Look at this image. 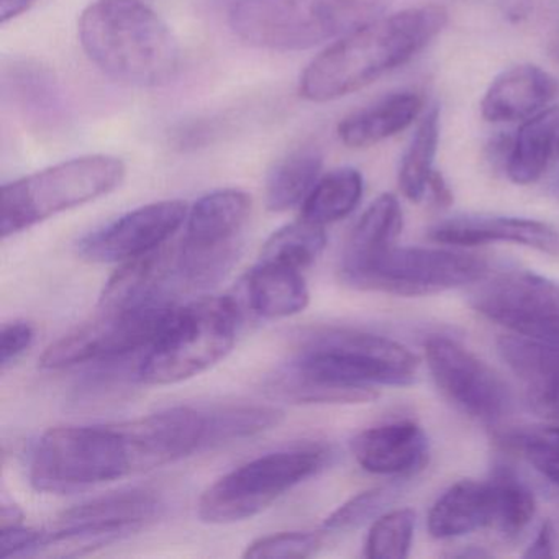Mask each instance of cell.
Segmentation results:
<instances>
[{
	"label": "cell",
	"mask_w": 559,
	"mask_h": 559,
	"mask_svg": "<svg viewBox=\"0 0 559 559\" xmlns=\"http://www.w3.org/2000/svg\"><path fill=\"white\" fill-rule=\"evenodd\" d=\"M448 24L443 5H420L382 15L333 41L313 58L299 81L310 103L342 99L414 60Z\"/></svg>",
	"instance_id": "6da1fadb"
},
{
	"label": "cell",
	"mask_w": 559,
	"mask_h": 559,
	"mask_svg": "<svg viewBox=\"0 0 559 559\" xmlns=\"http://www.w3.org/2000/svg\"><path fill=\"white\" fill-rule=\"evenodd\" d=\"M81 47L117 83L159 87L181 67L178 38L145 0H96L78 22Z\"/></svg>",
	"instance_id": "7a4b0ae2"
},
{
	"label": "cell",
	"mask_w": 559,
	"mask_h": 559,
	"mask_svg": "<svg viewBox=\"0 0 559 559\" xmlns=\"http://www.w3.org/2000/svg\"><path fill=\"white\" fill-rule=\"evenodd\" d=\"M391 0H235L231 32L251 47L302 51L382 17Z\"/></svg>",
	"instance_id": "3957f363"
},
{
	"label": "cell",
	"mask_w": 559,
	"mask_h": 559,
	"mask_svg": "<svg viewBox=\"0 0 559 559\" xmlns=\"http://www.w3.org/2000/svg\"><path fill=\"white\" fill-rule=\"evenodd\" d=\"M238 322L240 312L228 297H204L178 307L143 355L136 379L146 385H169L202 374L231 352Z\"/></svg>",
	"instance_id": "277c9868"
},
{
	"label": "cell",
	"mask_w": 559,
	"mask_h": 559,
	"mask_svg": "<svg viewBox=\"0 0 559 559\" xmlns=\"http://www.w3.org/2000/svg\"><path fill=\"white\" fill-rule=\"evenodd\" d=\"M127 168L122 159L90 155L41 169L2 188V238L14 237L61 212L116 191Z\"/></svg>",
	"instance_id": "5b68a950"
},
{
	"label": "cell",
	"mask_w": 559,
	"mask_h": 559,
	"mask_svg": "<svg viewBox=\"0 0 559 559\" xmlns=\"http://www.w3.org/2000/svg\"><path fill=\"white\" fill-rule=\"evenodd\" d=\"M329 381L352 388L414 384L420 358L404 343L356 329L313 330L293 359Z\"/></svg>",
	"instance_id": "8992f818"
},
{
	"label": "cell",
	"mask_w": 559,
	"mask_h": 559,
	"mask_svg": "<svg viewBox=\"0 0 559 559\" xmlns=\"http://www.w3.org/2000/svg\"><path fill=\"white\" fill-rule=\"evenodd\" d=\"M133 474L119 425L45 431L31 461V483L48 493H73Z\"/></svg>",
	"instance_id": "52a82bcc"
},
{
	"label": "cell",
	"mask_w": 559,
	"mask_h": 559,
	"mask_svg": "<svg viewBox=\"0 0 559 559\" xmlns=\"http://www.w3.org/2000/svg\"><path fill=\"white\" fill-rule=\"evenodd\" d=\"M325 448L264 454L215 480L198 503L199 519L212 525L243 522L316 476L329 461Z\"/></svg>",
	"instance_id": "ba28073f"
},
{
	"label": "cell",
	"mask_w": 559,
	"mask_h": 559,
	"mask_svg": "<svg viewBox=\"0 0 559 559\" xmlns=\"http://www.w3.org/2000/svg\"><path fill=\"white\" fill-rule=\"evenodd\" d=\"M489 274L479 254L433 247H392L342 281L353 289L399 297L433 296L469 286Z\"/></svg>",
	"instance_id": "9c48e42d"
},
{
	"label": "cell",
	"mask_w": 559,
	"mask_h": 559,
	"mask_svg": "<svg viewBox=\"0 0 559 559\" xmlns=\"http://www.w3.org/2000/svg\"><path fill=\"white\" fill-rule=\"evenodd\" d=\"M250 212V195L238 189L202 195L189 211L185 238L176 251L179 283L194 289L221 283L240 257Z\"/></svg>",
	"instance_id": "30bf717a"
},
{
	"label": "cell",
	"mask_w": 559,
	"mask_h": 559,
	"mask_svg": "<svg viewBox=\"0 0 559 559\" xmlns=\"http://www.w3.org/2000/svg\"><path fill=\"white\" fill-rule=\"evenodd\" d=\"M175 302L106 310L48 346L41 368L60 371L90 362H114L146 349L175 317Z\"/></svg>",
	"instance_id": "8fae6325"
},
{
	"label": "cell",
	"mask_w": 559,
	"mask_h": 559,
	"mask_svg": "<svg viewBox=\"0 0 559 559\" xmlns=\"http://www.w3.org/2000/svg\"><path fill=\"white\" fill-rule=\"evenodd\" d=\"M469 306L510 333L559 343V281L526 270L487 274L473 284Z\"/></svg>",
	"instance_id": "7c38bea8"
},
{
	"label": "cell",
	"mask_w": 559,
	"mask_h": 559,
	"mask_svg": "<svg viewBox=\"0 0 559 559\" xmlns=\"http://www.w3.org/2000/svg\"><path fill=\"white\" fill-rule=\"evenodd\" d=\"M424 352L435 385L457 411L483 424H499L512 412L506 379L457 340L430 335Z\"/></svg>",
	"instance_id": "4fadbf2b"
},
{
	"label": "cell",
	"mask_w": 559,
	"mask_h": 559,
	"mask_svg": "<svg viewBox=\"0 0 559 559\" xmlns=\"http://www.w3.org/2000/svg\"><path fill=\"white\" fill-rule=\"evenodd\" d=\"M188 214L182 201L143 205L84 237L78 243V254L99 264L133 260L162 248L186 224Z\"/></svg>",
	"instance_id": "5bb4252c"
},
{
	"label": "cell",
	"mask_w": 559,
	"mask_h": 559,
	"mask_svg": "<svg viewBox=\"0 0 559 559\" xmlns=\"http://www.w3.org/2000/svg\"><path fill=\"white\" fill-rule=\"evenodd\" d=\"M117 425L129 447L133 474L176 463L204 450L205 412L199 408H166Z\"/></svg>",
	"instance_id": "9a60e30c"
},
{
	"label": "cell",
	"mask_w": 559,
	"mask_h": 559,
	"mask_svg": "<svg viewBox=\"0 0 559 559\" xmlns=\"http://www.w3.org/2000/svg\"><path fill=\"white\" fill-rule=\"evenodd\" d=\"M352 453L368 473L407 479L427 467L430 443L420 425L399 420L356 435Z\"/></svg>",
	"instance_id": "2e32d148"
},
{
	"label": "cell",
	"mask_w": 559,
	"mask_h": 559,
	"mask_svg": "<svg viewBox=\"0 0 559 559\" xmlns=\"http://www.w3.org/2000/svg\"><path fill=\"white\" fill-rule=\"evenodd\" d=\"M430 240L454 248L513 243L559 257V234L545 222L532 218L463 215L440 222L428 230Z\"/></svg>",
	"instance_id": "e0dca14e"
},
{
	"label": "cell",
	"mask_w": 559,
	"mask_h": 559,
	"mask_svg": "<svg viewBox=\"0 0 559 559\" xmlns=\"http://www.w3.org/2000/svg\"><path fill=\"white\" fill-rule=\"evenodd\" d=\"M559 83L535 64H519L496 78L480 100V114L490 123L525 122L558 99Z\"/></svg>",
	"instance_id": "ac0fdd59"
},
{
	"label": "cell",
	"mask_w": 559,
	"mask_h": 559,
	"mask_svg": "<svg viewBox=\"0 0 559 559\" xmlns=\"http://www.w3.org/2000/svg\"><path fill=\"white\" fill-rule=\"evenodd\" d=\"M176 253L163 245L158 250L126 261L110 277L100 296V309L120 310L173 302L171 283H178Z\"/></svg>",
	"instance_id": "d6986e66"
},
{
	"label": "cell",
	"mask_w": 559,
	"mask_h": 559,
	"mask_svg": "<svg viewBox=\"0 0 559 559\" xmlns=\"http://www.w3.org/2000/svg\"><path fill=\"white\" fill-rule=\"evenodd\" d=\"M493 516L489 479H461L451 484L428 512V533L437 539L460 538L490 530Z\"/></svg>",
	"instance_id": "ffe728a7"
},
{
	"label": "cell",
	"mask_w": 559,
	"mask_h": 559,
	"mask_svg": "<svg viewBox=\"0 0 559 559\" xmlns=\"http://www.w3.org/2000/svg\"><path fill=\"white\" fill-rule=\"evenodd\" d=\"M421 109L424 99L418 94H392L343 119L338 126L340 140L348 148H369L407 130Z\"/></svg>",
	"instance_id": "44dd1931"
},
{
	"label": "cell",
	"mask_w": 559,
	"mask_h": 559,
	"mask_svg": "<svg viewBox=\"0 0 559 559\" xmlns=\"http://www.w3.org/2000/svg\"><path fill=\"white\" fill-rule=\"evenodd\" d=\"M248 304L263 319H286L304 312L310 302L302 271L261 261L247 276Z\"/></svg>",
	"instance_id": "7402d4cb"
},
{
	"label": "cell",
	"mask_w": 559,
	"mask_h": 559,
	"mask_svg": "<svg viewBox=\"0 0 559 559\" xmlns=\"http://www.w3.org/2000/svg\"><path fill=\"white\" fill-rule=\"evenodd\" d=\"M556 155H559V107H549L516 130L506 163L507 176L515 185H533L545 175Z\"/></svg>",
	"instance_id": "603a6c76"
},
{
	"label": "cell",
	"mask_w": 559,
	"mask_h": 559,
	"mask_svg": "<svg viewBox=\"0 0 559 559\" xmlns=\"http://www.w3.org/2000/svg\"><path fill=\"white\" fill-rule=\"evenodd\" d=\"M404 227L401 202L392 194H382L366 209L346 240L340 274L352 273L382 251L394 247Z\"/></svg>",
	"instance_id": "cb8c5ba5"
},
{
	"label": "cell",
	"mask_w": 559,
	"mask_h": 559,
	"mask_svg": "<svg viewBox=\"0 0 559 559\" xmlns=\"http://www.w3.org/2000/svg\"><path fill=\"white\" fill-rule=\"evenodd\" d=\"M497 352L526 385L530 401L559 389V343L509 332L497 340Z\"/></svg>",
	"instance_id": "d4e9b609"
},
{
	"label": "cell",
	"mask_w": 559,
	"mask_h": 559,
	"mask_svg": "<svg viewBox=\"0 0 559 559\" xmlns=\"http://www.w3.org/2000/svg\"><path fill=\"white\" fill-rule=\"evenodd\" d=\"M267 389L277 399L293 404H368L379 397L378 389L338 384L294 361L271 376Z\"/></svg>",
	"instance_id": "484cf974"
},
{
	"label": "cell",
	"mask_w": 559,
	"mask_h": 559,
	"mask_svg": "<svg viewBox=\"0 0 559 559\" xmlns=\"http://www.w3.org/2000/svg\"><path fill=\"white\" fill-rule=\"evenodd\" d=\"M159 512V500L145 490L110 493L83 506L67 510L57 526L93 523V525L123 526L140 532Z\"/></svg>",
	"instance_id": "4316f807"
},
{
	"label": "cell",
	"mask_w": 559,
	"mask_h": 559,
	"mask_svg": "<svg viewBox=\"0 0 559 559\" xmlns=\"http://www.w3.org/2000/svg\"><path fill=\"white\" fill-rule=\"evenodd\" d=\"M323 156L316 146H300L287 153L266 178V205L271 212H286L304 204L316 188Z\"/></svg>",
	"instance_id": "83f0119b"
},
{
	"label": "cell",
	"mask_w": 559,
	"mask_h": 559,
	"mask_svg": "<svg viewBox=\"0 0 559 559\" xmlns=\"http://www.w3.org/2000/svg\"><path fill=\"white\" fill-rule=\"evenodd\" d=\"M489 484L493 500L490 530L506 542L515 543L535 519V493L503 463H497L490 471Z\"/></svg>",
	"instance_id": "f1b7e54d"
},
{
	"label": "cell",
	"mask_w": 559,
	"mask_h": 559,
	"mask_svg": "<svg viewBox=\"0 0 559 559\" xmlns=\"http://www.w3.org/2000/svg\"><path fill=\"white\" fill-rule=\"evenodd\" d=\"M365 181L355 168H340L322 176L302 204V218L312 224H335L361 202Z\"/></svg>",
	"instance_id": "f546056e"
},
{
	"label": "cell",
	"mask_w": 559,
	"mask_h": 559,
	"mask_svg": "<svg viewBox=\"0 0 559 559\" xmlns=\"http://www.w3.org/2000/svg\"><path fill=\"white\" fill-rule=\"evenodd\" d=\"M205 412L204 450L258 437L280 427L284 412L266 405H228Z\"/></svg>",
	"instance_id": "4dcf8cb0"
},
{
	"label": "cell",
	"mask_w": 559,
	"mask_h": 559,
	"mask_svg": "<svg viewBox=\"0 0 559 559\" xmlns=\"http://www.w3.org/2000/svg\"><path fill=\"white\" fill-rule=\"evenodd\" d=\"M440 142V110H428L420 120L411 145L399 169V188L411 202H420L427 195L428 181L433 169L435 156Z\"/></svg>",
	"instance_id": "1f68e13d"
},
{
	"label": "cell",
	"mask_w": 559,
	"mask_h": 559,
	"mask_svg": "<svg viewBox=\"0 0 559 559\" xmlns=\"http://www.w3.org/2000/svg\"><path fill=\"white\" fill-rule=\"evenodd\" d=\"M499 441L559 492V425L516 427Z\"/></svg>",
	"instance_id": "d6a6232c"
},
{
	"label": "cell",
	"mask_w": 559,
	"mask_h": 559,
	"mask_svg": "<svg viewBox=\"0 0 559 559\" xmlns=\"http://www.w3.org/2000/svg\"><path fill=\"white\" fill-rule=\"evenodd\" d=\"M325 245V227L300 217V221L286 225L271 235L261 251L260 260L286 264L302 271L319 260Z\"/></svg>",
	"instance_id": "836d02e7"
},
{
	"label": "cell",
	"mask_w": 559,
	"mask_h": 559,
	"mask_svg": "<svg viewBox=\"0 0 559 559\" xmlns=\"http://www.w3.org/2000/svg\"><path fill=\"white\" fill-rule=\"evenodd\" d=\"M417 515L412 509H394L379 515L369 528L365 555L369 559H404L411 555Z\"/></svg>",
	"instance_id": "e575fe53"
},
{
	"label": "cell",
	"mask_w": 559,
	"mask_h": 559,
	"mask_svg": "<svg viewBox=\"0 0 559 559\" xmlns=\"http://www.w3.org/2000/svg\"><path fill=\"white\" fill-rule=\"evenodd\" d=\"M401 489L397 486L372 487L346 500L323 523L326 532L346 533L361 528L366 523L374 522L379 515L388 512L395 502Z\"/></svg>",
	"instance_id": "d590c367"
},
{
	"label": "cell",
	"mask_w": 559,
	"mask_h": 559,
	"mask_svg": "<svg viewBox=\"0 0 559 559\" xmlns=\"http://www.w3.org/2000/svg\"><path fill=\"white\" fill-rule=\"evenodd\" d=\"M322 543L319 533H276L254 539L243 556L251 559H304L317 555Z\"/></svg>",
	"instance_id": "8d00e7d4"
},
{
	"label": "cell",
	"mask_w": 559,
	"mask_h": 559,
	"mask_svg": "<svg viewBox=\"0 0 559 559\" xmlns=\"http://www.w3.org/2000/svg\"><path fill=\"white\" fill-rule=\"evenodd\" d=\"M47 538V532L25 528L19 525L4 526L0 532V556L14 558V556H35Z\"/></svg>",
	"instance_id": "74e56055"
},
{
	"label": "cell",
	"mask_w": 559,
	"mask_h": 559,
	"mask_svg": "<svg viewBox=\"0 0 559 559\" xmlns=\"http://www.w3.org/2000/svg\"><path fill=\"white\" fill-rule=\"evenodd\" d=\"M35 330L25 320L5 323L0 332V365L8 369L9 365L17 361L34 343Z\"/></svg>",
	"instance_id": "f35d334b"
},
{
	"label": "cell",
	"mask_w": 559,
	"mask_h": 559,
	"mask_svg": "<svg viewBox=\"0 0 559 559\" xmlns=\"http://www.w3.org/2000/svg\"><path fill=\"white\" fill-rule=\"evenodd\" d=\"M525 558H559V522L548 519L542 523L532 545L523 552Z\"/></svg>",
	"instance_id": "ab89813d"
},
{
	"label": "cell",
	"mask_w": 559,
	"mask_h": 559,
	"mask_svg": "<svg viewBox=\"0 0 559 559\" xmlns=\"http://www.w3.org/2000/svg\"><path fill=\"white\" fill-rule=\"evenodd\" d=\"M497 5L503 17L512 24L526 21L533 11V0H497Z\"/></svg>",
	"instance_id": "60d3db41"
},
{
	"label": "cell",
	"mask_w": 559,
	"mask_h": 559,
	"mask_svg": "<svg viewBox=\"0 0 559 559\" xmlns=\"http://www.w3.org/2000/svg\"><path fill=\"white\" fill-rule=\"evenodd\" d=\"M428 194L431 195L438 207H450L453 204V192L441 173H431L430 181H428Z\"/></svg>",
	"instance_id": "b9f144b4"
},
{
	"label": "cell",
	"mask_w": 559,
	"mask_h": 559,
	"mask_svg": "<svg viewBox=\"0 0 559 559\" xmlns=\"http://www.w3.org/2000/svg\"><path fill=\"white\" fill-rule=\"evenodd\" d=\"M533 408L549 420L559 421V389L532 399Z\"/></svg>",
	"instance_id": "7bdbcfd3"
},
{
	"label": "cell",
	"mask_w": 559,
	"mask_h": 559,
	"mask_svg": "<svg viewBox=\"0 0 559 559\" xmlns=\"http://www.w3.org/2000/svg\"><path fill=\"white\" fill-rule=\"evenodd\" d=\"M35 4L37 0H0V22L2 25L9 24L31 11Z\"/></svg>",
	"instance_id": "ee69618b"
},
{
	"label": "cell",
	"mask_w": 559,
	"mask_h": 559,
	"mask_svg": "<svg viewBox=\"0 0 559 559\" xmlns=\"http://www.w3.org/2000/svg\"><path fill=\"white\" fill-rule=\"evenodd\" d=\"M0 520H2V528L4 526L19 525L22 520V512L15 506H4L2 507Z\"/></svg>",
	"instance_id": "f6af8a7d"
},
{
	"label": "cell",
	"mask_w": 559,
	"mask_h": 559,
	"mask_svg": "<svg viewBox=\"0 0 559 559\" xmlns=\"http://www.w3.org/2000/svg\"><path fill=\"white\" fill-rule=\"evenodd\" d=\"M548 53L552 60L558 61L559 63V24L558 27L552 31L551 37H549Z\"/></svg>",
	"instance_id": "bcb514c9"
}]
</instances>
